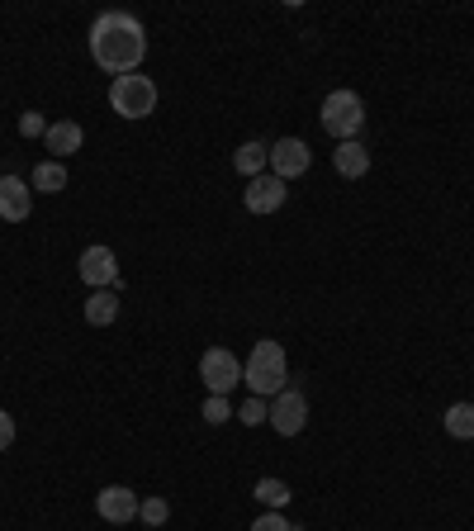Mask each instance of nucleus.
I'll list each match as a JSON object with an SVG mask.
<instances>
[{"mask_svg":"<svg viewBox=\"0 0 474 531\" xmlns=\"http://www.w3.org/2000/svg\"><path fill=\"white\" fill-rule=\"evenodd\" d=\"M86 43H91V62L110 76L138 72L143 57H147V29L138 24V15H128V10H105V15H95Z\"/></svg>","mask_w":474,"mask_h":531,"instance_id":"obj_1","label":"nucleus"},{"mask_svg":"<svg viewBox=\"0 0 474 531\" xmlns=\"http://www.w3.org/2000/svg\"><path fill=\"white\" fill-rule=\"evenodd\" d=\"M242 385L252 389L256 399H275L280 389H290V356L275 337H261L252 356L242 361Z\"/></svg>","mask_w":474,"mask_h":531,"instance_id":"obj_2","label":"nucleus"},{"mask_svg":"<svg viewBox=\"0 0 474 531\" xmlns=\"http://www.w3.org/2000/svg\"><path fill=\"white\" fill-rule=\"evenodd\" d=\"M110 110L124 114V119H147L157 110V81L143 72H128L110 81Z\"/></svg>","mask_w":474,"mask_h":531,"instance_id":"obj_3","label":"nucleus"},{"mask_svg":"<svg viewBox=\"0 0 474 531\" xmlns=\"http://www.w3.org/2000/svg\"><path fill=\"white\" fill-rule=\"evenodd\" d=\"M323 129L337 138V143H356L365 129V100L356 91H332L328 100H323Z\"/></svg>","mask_w":474,"mask_h":531,"instance_id":"obj_4","label":"nucleus"},{"mask_svg":"<svg viewBox=\"0 0 474 531\" xmlns=\"http://www.w3.org/2000/svg\"><path fill=\"white\" fill-rule=\"evenodd\" d=\"M200 380L209 394H223V399H228V394L242 385V361H237L228 347H209L200 356Z\"/></svg>","mask_w":474,"mask_h":531,"instance_id":"obj_5","label":"nucleus"},{"mask_svg":"<svg viewBox=\"0 0 474 531\" xmlns=\"http://www.w3.org/2000/svg\"><path fill=\"white\" fill-rule=\"evenodd\" d=\"M275 427V437H299L304 432V422H309V399H304V389H280L271 399V418H266Z\"/></svg>","mask_w":474,"mask_h":531,"instance_id":"obj_6","label":"nucleus"},{"mask_svg":"<svg viewBox=\"0 0 474 531\" xmlns=\"http://www.w3.org/2000/svg\"><path fill=\"white\" fill-rule=\"evenodd\" d=\"M76 271H81V280L91 290H119V257H114V247H105V242L86 247L81 261H76Z\"/></svg>","mask_w":474,"mask_h":531,"instance_id":"obj_7","label":"nucleus"},{"mask_svg":"<svg viewBox=\"0 0 474 531\" xmlns=\"http://www.w3.org/2000/svg\"><path fill=\"white\" fill-rule=\"evenodd\" d=\"M138 508H143V498L133 494L128 484H105V489L95 494V513L105 517L110 527H128V522H138Z\"/></svg>","mask_w":474,"mask_h":531,"instance_id":"obj_8","label":"nucleus"},{"mask_svg":"<svg viewBox=\"0 0 474 531\" xmlns=\"http://www.w3.org/2000/svg\"><path fill=\"white\" fill-rule=\"evenodd\" d=\"M309 166H313V152L304 138H275L271 143V176H280L285 185L299 181Z\"/></svg>","mask_w":474,"mask_h":531,"instance_id":"obj_9","label":"nucleus"},{"mask_svg":"<svg viewBox=\"0 0 474 531\" xmlns=\"http://www.w3.org/2000/svg\"><path fill=\"white\" fill-rule=\"evenodd\" d=\"M285 200H290V185L280 181V176H271V171L252 176V181H247V190H242L247 214H275V209H285Z\"/></svg>","mask_w":474,"mask_h":531,"instance_id":"obj_10","label":"nucleus"},{"mask_svg":"<svg viewBox=\"0 0 474 531\" xmlns=\"http://www.w3.org/2000/svg\"><path fill=\"white\" fill-rule=\"evenodd\" d=\"M29 214H34V185L19 176H0V219L24 223Z\"/></svg>","mask_w":474,"mask_h":531,"instance_id":"obj_11","label":"nucleus"},{"mask_svg":"<svg viewBox=\"0 0 474 531\" xmlns=\"http://www.w3.org/2000/svg\"><path fill=\"white\" fill-rule=\"evenodd\" d=\"M81 143H86V129H81L76 119H57V124H48V133H43V147L53 152V162L81 152Z\"/></svg>","mask_w":474,"mask_h":531,"instance_id":"obj_12","label":"nucleus"},{"mask_svg":"<svg viewBox=\"0 0 474 531\" xmlns=\"http://www.w3.org/2000/svg\"><path fill=\"white\" fill-rule=\"evenodd\" d=\"M332 166H337V176H342V181H361L365 171H370V152H365L361 138H356V143H337Z\"/></svg>","mask_w":474,"mask_h":531,"instance_id":"obj_13","label":"nucleus"},{"mask_svg":"<svg viewBox=\"0 0 474 531\" xmlns=\"http://www.w3.org/2000/svg\"><path fill=\"white\" fill-rule=\"evenodd\" d=\"M233 171L242 176V181H252V176H261V171H271V147L266 143H242L233 152Z\"/></svg>","mask_w":474,"mask_h":531,"instance_id":"obj_14","label":"nucleus"},{"mask_svg":"<svg viewBox=\"0 0 474 531\" xmlns=\"http://www.w3.org/2000/svg\"><path fill=\"white\" fill-rule=\"evenodd\" d=\"M119 304H124L119 290H95L91 299H86V323H91V328H110L114 318H119Z\"/></svg>","mask_w":474,"mask_h":531,"instance_id":"obj_15","label":"nucleus"},{"mask_svg":"<svg viewBox=\"0 0 474 531\" xmlns=\"http://www.w3.org/2000/svg\"><path fill=\"white\" fill-rule=\"evenodd\" d=\"M67 181H72V176H67V162H53V157H48V162H38L34 176H29V185H34V190H43V195H62V190H67Z\"/></svg>","mask_w":474,"mask_h":531,"instance_id":"obj_16","label":"nucleus"},{"mask_svg":"<svg viewBox=\"0 0 474 531\" xmlns=\"http://www.w3.org/2000/svg\"><path fill=\"white\" fill-rule=\"evenodd\" d=\"M252 494H256V503H261V508H266V513H280V508H285V503H290V484H285V479H271V475H266V479H256V489H252Z\"/></svg>","mask_w":474,"mask_h":531,"instance_id":"obj_17","label":"nucleus"},{"mask_svg":"<svg viewBox=\"0 0 474 531\" xmlns=\"http://www.w3.org/2000/svg\"><path fill=\"white\" fill-rule=\"evenodd\" d=\"M446 437H456V441H474V403H451L446 408Z\"/></svg>","mask_w":474,"mask_h":531,"instance_id":"obj_18","label":"nucleus"},{"mask_svg":"<svg viewBox=\"0 0 474 531\" xmlns=\"http://www.w3.org/2000/svg\"><path fill=\"white\" fill-rule=\"evenodd\" d=\"M271 418V399H247L242 403V408H237V422H242V427H261V422Z\"/></svg>","mask_w":474,"mask_h":531,"instance_id":"obj_19","label":"nucleus"},{"mask_svg":"<svg viewBox=\"0 0 474 531\" xmlns=\"http://www.w3.org/2000/svg\"><path fill=\"white\" fill-rule=\"evenodd\" d=\"M166 517H171V503H166L162 494H157V498H143V508H138V522H147V527H166Z\"/></svg>","mask_w":474,"mask_h":531,"instance_id":"obj_20","label":"nucleus"},{"mask_svg":"<svg viewBox=\"0 0 474 531\" xmlns=\"http://www.w3.org/2000/svg\"><path fill=\"white\" fill-rule=\"evenodd\" d=\"M228 418H237L233 403L223 399V394H209V399H204V422H209V427H223Z\"/></svg>","mask_w":474,"mask_h":531,"instance_id":"obj_21","label":"nucleus"},{"mask_svg":"<svg viewBox=\"0 0 474 531\" xmlns=\"http://www.w3.org/2000/svg\"><path fill=\"white\" fill-rule=\"evenodd\" d=\"M19 133H24V138H43V133H48L43 114H38V110H24V114H19Z\"/></svg>","mask_w":474,"mask_h":531,"instance_id":"obj_22","label":"nucleus"},{"mask_svg":"<svg viewBox=\"0 0 474 531\" xmlns=\"http://www.w3.org/2000/svg\"><path fill=\"white\" fill-rule=\"evenodd\" d=\"M252 531H294V522L285 513H261L252 522Z\"/></svg>","mask_w":474,"mask_h":531,"instance_id":"obj_23","label":"nucleus"},{"mask_svg":"<svg viewBox=\"0 0 474 531\" xmlns=\"http://www.w3.org/2000/svg\"><path fill=\"white\" fill-rule=\"evenodd\" d=\"M15 418H10V413H5V408H0V451H10V446H15Z\"/></svg>","mask_w":474,"mask_h":531,"instance_id":"obj_24","label":"nucleus"}]
</instances>
